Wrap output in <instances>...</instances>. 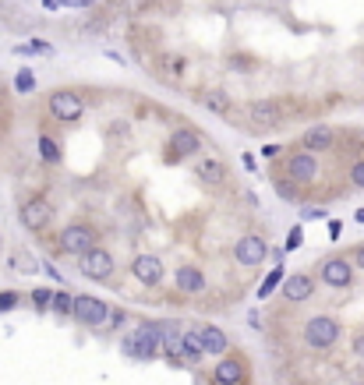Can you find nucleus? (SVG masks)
Instances as JSON below:
<instances>
[{
	"label": "nucleus",
	"mask_w": 364,
	"mask_h": 385,
	"mask_svg": "<svg viewBox=\"0 0 364 385\" xmlns=\"http://www.w3.org/2000/svg\"><path fill=\"white\" fill-rule=\"evenodd\" d=\"M124 350L135 361H156L163 354V333H160V322H142L135 333L124 340Z\"/></svg>",
	"instance_id": "f257e3e1"
},
{
	"label": "nucleus",
	"mask_w": 364,
	"mask_h": 385,
	"mask_svg": "<svg viewBox=\"0 0 364 385\" xmlns=\"http://www.w3.org/2000/svg\"><path fill=\"white\" fill-rule=\"evenodd\" d=\"M340 336H343V325L333 315H315L304 322V343L311 350H333L340 343Z\"/></svg>",
	"instance_id": "f03ea898"
},
{
	"label": "nucleus",
	"mask_w": 364,
	"mask_h": 385,
	"mask_svg": "<svg viewBox=\"0 0 364 385\" xmlns=\"http://www.w3.org/2000/svg\"><path fill=\"white\" fill-rule=\"evenodd\" d=\"M46 114H50V121H57V124H75L85 114V99L75 89H57V92L46 96Z\"/></svg>",
	"instance_id": "7ed1b4c3"
},
{
	"label": "nucleus",
	"mask_w": 364,
	"mask_h": 385,
	"mask_svg": "<svg viewBox=\"0 0 364 385\" xmlns=\"http://www.w3.org/2000/svg\"><path fill=\"white\" fill-rule=\"evenodd\" d=\"M290 114V103L283 99H258V103H248L244 117L251 121L255 131H269V128H280Z\"/></svg>",
	"instance_id": "20e7f679"
},
{
	"label": "nucleus",
	"mask_w": 364,
	"mask_h": 385,
	"mask_svg": "<svg viewBox=\"0 0 364 385\" xmlns=\"http://www.w3.org/2000/svg\"><path fill=\"white\" fill-rule=\"evenodd\" d=\"M99 244V230H96V223H68L64 230H61V237H57V248L64 251V255H85V251H92Z\"/></svg>",
	"instance_id": "39448f33"
},
{
	"label": "nucleus",
	"mask_w": 364,
	"mask_h": 385,
	"mask_svg": "<svg viewBox=\"0 0 364 385\" xmlns=\"http://www.w3.org/2000/svg\"><path fill=\"white\" fill-rule=\"evenodd\" d=\"M18 219H22V227H25L29 234H43L50 223H54V205H50L46 195H32V198L22 202Z\"/></svg>",
	"instance_id": "423d86ee"
},
{
	"label": "nucleus",
	"mask_w": 364,
	"mask_h": 385,
	"mask_svg": "<svg viewBox=\"0 0 364 385\" xmlns=\"http://www.w3.org/2000/svg\"><path fill=\"white\" fill-rule=\"evenodd\" d=\"M110 304L103 301V297H92V294H78L75 297V322L85 325V329H103L110 318Z\"/></svg>",
	"instance_id": "0eeeda50"
},
{
	"label": "nucleus",
	"mask_w": 364,
	"mask_h": 385,
	"mask_svg": "<svg viewBox=\"0 0 364 385\" xmlns=\"http://www.w3.org/2000/svg\"><path fill=\"white\" fill-rule=\"evenodd\" d=\"M283 177L297 181V184H311V181H319V156L315 152H290L283 156Z\"/></svg>",
	"instance_id": "6e6552de"
},
{
	"label": "nucleus",
	"mask_w": 364,
	"mask_h": 385,
	"mask_svg": "<svg viewBox=\"0 0 364 385\" xmlns=\"http://www.w3.org/2000/svg\"><path fill=\"white\" fill-rule=\"evenodd\" d=\"M269 258V241L266 234H244L237 244H234V262L244 265V269H255Z\"/></svg>",
	"instance_id": "1a4fd4ad"
},
{
	"label": "nucleus",
	"mask_w": 364,
	"mask_h": 385,
	"mask_svg": "<svg viewBox=\"0 0 364 385\" xmlns=\"http://www.w3.org/2000/svg\"><path fill=\"white\" fill-rule=\"evenodd\" d=\"M319 280L333 290H347L354 283V258H343V255H333L319 265Z\"/></svg>",
	"instance_id": "9d476101"
},
{
	"label": "nucleus",
	"mask_w": 364,
	"mask_h": 385,
	"mask_svg": "<svg viewBox=\"0 0 364 385\" xmlns=\"http://www.w3.org/2000/svg\"><path fill=\"white\" fill-rule=\"evenodd\" d=\"M114 265H117L114 255H110L107 248H99V244H96L92 251H85L82 262H78L82 276H85V280H96V283H99V280H110V276H114Z\"/></svg>",
	"instance_id": "9b49d317"
},
{
	"label": "nucleus",
	"mask_w": 364,
	"mask_h": 385,
	"mask_svg": "<svg viewBox=\"0 0 364 385\" xmlns=\"http://www.w3.org/2000/svg\"><path fill=\"white\" fill-rule=\"evenodd\" d=\"M248 382V361L237 354H223L213 368V385H244Z\"/></svg>",
	"instance_id": "f8f14e48"
},
{
	"label": "nucleus",
	"mask_w": 364,
	"mask_h": 385,
	"mask_svg": "<svg viewBox=\"0 0 364 385\" xmlns=\"http://www.w3.org/2000/svg\"><path fill=\"white\" fill-rule=\"evenodd\" d=\"M167 149H170V152H167L170 159H191V156L202 152V135L184 124V128H177V131L167 138Z\"/></svg>",
	"instance_id": "ddd939ff"
},
{
	"label": "nucleus",
	"mask_w": 364,
	"mask_h": 385,
	"mask_svg": "<svg viewBox=\"0 0 364 385\" xmlns=\"http://www.w3.org/2000/svg\"><path fill=\"white\" fill-rule=\"evenodd\" d=\"M131 272H135V280H138L142 287H160V283H163V276H167L163 262L156 258V255H135Z\"/></svg>",
	"instance_id": "4468645a"
},
{
	"label": "nucleus",
	"mask_w": 364,
	"mask_h": 385,
	"mask_svg": "<svg viewBox=\"0 0 364 385\" xmlns=\"http://www.w3.org/2000/svg\"><path fill=\"white\" fill-rule=\"evenodd\" d=\"M315 290H319V283H315V276H311V272H294V276L283 280V297H287L290 304L311 301V297H315Z\"/></svg>",
	"instance_id": "2eb2a0df"
},
{
	"label": "nucleus",
	"mask_w": 364,
	"mask_h": 385,
	"mask_svg": "<svg viewBox=\"0 0 364 385\" xmlns=\"http://www.w3.org/2000/svg\"><path fill=\"white\" fill-rule=\"evenodd\" d=\"M195 177H198L205 188H223L230 174H227V163H223V159L205 156V159H198V163H195Z\"/></svg>",
	"instance_id": "dca6fc26"
},
{
	"label": "nucleus",
	"mask_w": 364,
	"mask_h": 385,
	"mask_svg": "<svg viewBox=\"0 0 364 385\" xmlns=\"http://www.w3.org/2000/svg\"><path fill=\"white\" fill-rule=\"evenodd\" d=\"M304 152H329L333 145H336V128H329V124H311L304 135H301V142H297Z\"/></svg>",
	"instance_id": "f3484780"
},
{
	"label": "nucleus",
	"mask_w": 364,
	"mask_h": 385,
	"mask_svg": "<svg viewBox=\"0 0 364 385\" xmlns=\"http://www.w3.org/2000/svg\"><path fill=\"white\" fill-rule=\"evenodd\" d=\"M174 287L181 290V294H188V297H198V294H205V272L198 269V265H181L177 269V276H174Z\"/></svg>",
	"instance_id": "a211bd4d"
},
{
	"label": "nucleus",
	"mask_w": 364,
	"mask_h": 385,
	"mask_svg": "<svg viewBox=\"0 0 364 385\" xmlns=\"http://www.w3.org/2000/svg\"><path fill=\"white\" fill-rule=\"evenodd\" d=\"M195 99H198V106H205L209 114H220V117H227L230 110H234L230 92H223V89H205V92H198Z\"/></svg>",
	"instance_id": "6ab92c4d"
},
{
	"label": "nucleus",
	"mask_w": 364,
	"mask_h": 385,
	"mask_svg": "<svg viewBox=\"0 0 364 385\" xmlns=\"http://www.w3.org/2000/svg\"><path fill=\"white\" fill-rule=\"evenodd\" d=\"M184 71H188V61L181 57V53H163L160 64H156V75H160L163 82H177V78H184Z\"/></svg>",
	"instance_id": "aec40b11"
},
{
	"label": "nucleus",
	"mask_w": 364,
	"mask_h": 385,
	"mask_svg": "<svg viewBox=\"0 0 364 385\" xmlns=\"http://www.w3.org/2000/svg\"><path fill=\"white\" fill-rule=\"evenodd\" d=\"M202 340H205V350L216 354V357L230 354V340H227V333L220 325H202Z\"/></svg>",
	"instance_id": "412c9836"
},
{
	"label": "nucleus",
	"mask_w": 364,
	"mask_h": 385,
	"mask_svg": "<svg viewBox=\"0 0 364 385\" xmlns=\"http://www.w3.org/2000/svg\"><path fill=\"white\" fill-rule=\"evenodd\" d=\"M205 354H209V350H205V340H202V329H191V333H184V340H181V357L184 361H202Z\"/></svg>",
	"instance_id": "4be33fe9"
},
{
	"label": "nucleus",
	"mask_w": 364,
	"mask_h": 385,
	"mask_svg": "<svg viewBox=\"0 0 364 385\" xmlns=\"http://www.w3.org/2000/svg\"><path fill=\"white\" fill-rule=\"evenodd\" d=\"M54 311H57L61 318H75V297H71L68 290H57V294H54Z\"/></svg>",
	"instance_id": "5701e85b"
},
{
	"label": "nucleus",
	"mask_w": 364,
	"mask_h": 385,
	"mask_svg": "<svg viewBox=\"0 0 364 385\" xmlns=\"http://www.w3.org/2000/svg\"><path fill=\"white\" fill-rule=\"evenodd\" d=\"M39 156L46 163H61V149H57V142L50 138V135H39Z\"/></svg>",
	"instance_id": "b1692460"
},
{
	"label": "nucleus",
	"mask_w": 364,
	"mask_h": 385,
	"mask_svg": "<svg viewBox=\"0 0 364 385\" xmlns=\"http://www.w3.org/2000/svg\"><path fill=\"white\" fill-rule=\"evenodd\" d=\"M54 294H57V290H50V287H36V290H32V308H36V311L54 308Z\"/></svg>",
	"instance_id": "393cba45"
},
{
	"label": "nucleus",
	"mask_w": 364,
	"mask_h": 385,
	"mask_svg": "<svg viewBox=\"0 0 364 385\" xmlns=\"http://www.w3.org/2000/svg\"><path fill=\"white\" fill-rule=\"evenodd\" d=\"M15 53H22V57H32V53H54V46L43 43V39H32L25 46H15Z\"/></svg>",
	"instance_id": "a878e982"
},
{
	"label": "nucleus",
	"mask_w": 364,
	"mask_h": 385,
	"mask_svg": "<svg viewBox=\"0 0 364 385\" xmlns=\"http://www.w3.org/2000/svg\"><path fill=\"white\" fill-rule=\"evenodd\" d=\"M15 89H18V92H22V96H29V92H32V89H36V75H32V71H29V68H22V71H18V75H15Z\"/></svg>",
	"instance_id": "bb28decb"
},
{
	"label": "nucleus",
	"mask_w": 364,
	"mask_h": 385,
	"mask_svg": "<svg viewBox=\"0 0 364 385\" xmlns=\"http://www.w3.org/2000/svg\"><path fill=\"white\" fill-rule=\"evenodd\" d=\"M276 195L280 198H297V181H287V177H276Z\"/></svg>",
	"instance_id": "cd10ccee"
},
{
	"label": "nucleus",
	"mask_w": 364,
	"mask_h": 385,
	"mask_svg": "<svg viewBox=\"0 0 364 385\" xmlns=\"http://www.w3.org/2000/svg\"><path fill=\"white\" fill-rule=\"evenodd\" d=\"M350 188H357V191H364V159H357L354 167H350Z\"/></svg>",
	"instance_id": "c85d7f7f"
},
{
	"label": "nucleus",
	"mask_w": 364,
	"mask_h": 385,
	"mask_svg": "<svg viewBox=\"0 0 364 385\" xmlns=\"http://www.w3.org/2000/svg\"><path fill=\"white\" fill-rule=\"evenodd\" d=\"M18 301H22V297H18L15 290H4V294H0V311H15Z\"/></svg>",
	"instance_id": "c756f323"
},
{
	"label": "nucleus",
	"mask_w": 364,
	"mask_h": 385,
	"mask_svg": "<svg viewBox=\"0 0 364 385\" xmlns=\"http://www.w3.org/2000/svg\"><path fill=\"white\" fill-rule=\"evenodd\" d=\"M61 8H78V11H85V8H92V0H61Z\"/></svg>",
	"instance_id": "7c9ffc66"
},
{
	"label": "nucleus",
	"mask_w": 364,
	"mask_h": 385,
	"mask_svg": "<svg viewBox=\"0 0 364 385\" xmlns=\"http://www.w3.org/2000/svg\"><path fill=\"white\" fill-rule=\"evenodd\" d=\"M280 280H283V276H280V269H276V272H273V276L266 280V287H262V297H266V294H273V287H276Z\"/></svg>",
	"instance_id": "2f4dec72"
},
{
	"label": "nucleus",
	"mask_w": 364,
	"mask_h": 385,
	"mask_svg": "<svg viewBox=\"0 0 364 385\" xmlns=\"http://www.w3.org/2000/svg\"><path fill=\"white\" fill-rule=\"evenodd\" d=\"M350 258H354V265H357V269H361V272H364V244H357V248H354V255H350Z\"/></svg>",
	"instance_id": "473e14b6"
},
{
	"label": "nucleus",
	"mask_w": 364,
	"mask_h": 385,
	"mask_svg": "<svg viewBox=\"0 0 364 385\" xmlns=\"http://www.w3.org/2000/svg\"><path fill=\"white\" fill-rule=\"evenodd\" d=\"M354 354H357V357H364V333H361V336H354Z\"/></svg>",
	"instance_id": "72a5a7b5"
},
{
	"label": "nucleus",
	"mask_w": 364,
	"mask_h": 385,
	"mask_svg": "<svg viewBox=\"0 0 364 385\" xmlns=\"http://www.w3.org/2000/svg\"><path fill=\"white\" fill-rule=\"evenodd\" d=\"M43 4H46V8H61V0H43Z\"/></svg>",
	"instance_id": "f704fd0d"
},
{
	"label": "nucleus",
	"mask_w": 364,
	"mask_h": 385,
	"mask_svg": "<svg viewBox=\"0 0 364 385\" xmlns=\"http://www.w3.org/2000/svg\"><path fill=\"white\" fill-rule=\"evenodd\" d=\"M357 223H364V209H361V212H357Z\"/></svg>",
	"instance_id": "c9c22d12"
}]
</instances>
